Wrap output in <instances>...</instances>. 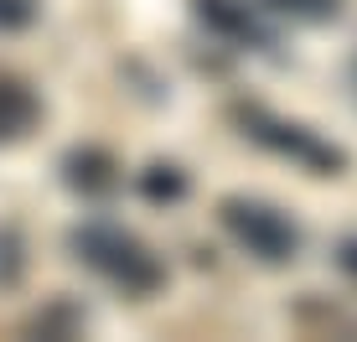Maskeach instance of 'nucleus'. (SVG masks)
I'll list each match as a JSON object with an SVG mask.
<instances>
[{
	"instance_id": "obj_7",
	"label": "nucleus",
	"mask_w": 357,
	"mask_h": 342,
	"mask_svg": "<svg viewBox=\"0 0 357 342\" xmlns=\"http://www.w3.org/2000/svg\"><path fill=\"white\" fill-rule=\"evenodd\" d=\"M135 192H140L151 207H176V202H187L192 177H187L176 161H151L140 177H135Z\"/></svg>"
},
{
	"instance_id": "obj_8",
	"label": "nucleus",
	"mask_w": 357,
	"mask_h": 342,
	"mask_svg": "<svg viewBox=\"0 0 357 342\" xmlns=\"http://www.w3.org/2000/svg\"><path fill=\"white\" fill-rule=\"evenodd\" d=\"M254 6L290 27H337L347 16V0H254Z\"/></svg>"
},
{
	"instance_id": "obj_2",
	"label": "nucleus",
	"mask_w": 357,
	"mask_h": 342,
	"mask_svg": "<svg viewBox=\"0 0 357 342\" xmlns=\"http://www.w3.org/2000/svg\"><path fill=\"white\" fill-rule=\"evenodd\" d=\"M228 119L249 145H259L275 161H290L295 171H311V177H347L352 171V151L342 140H331L316 125L290 119V114H280V109H269L259 99H233Z\"/></svg>"
},
{
	"instance_id": "obj_9",
	"label": "nucleus",
	"mask_w": 357,
	"mask_h": 342,
	"mask_svg": "<svg viewBox=\"0 0 357 342\" xmlns=\"http://www.w3.org/2000/svg\"><path fill=\"white\" fill-rule=\"evenodd\" d=\"M26 332L31 337H83L89 332V311L78 306V301H68V296H57V301H47L42 311H31L26 316Z\"/></svg>"
},
{
	"instance_id": "obj_1",
	"label": "nucleus",
	"mask_w": 357,
	"mask_h": 342,
	"mask_svg": "<svg viewBox=\"0 0 357 342\" xmlns=\"http://www.w3.org/2000/svg\"><path fill=\"white\" fill-rule=\"evenodd\" d=\"M68 254L83 265L93 280H104L109 290L130 301H151L166 290V260L151 249L135 228L125 223H109V218H89V223H73L68 228Z\"/></svg>"
},
{
	"instance_id": "obj_10",
	"label": "nucleus",
	"mask_w": 357,
	"mask_h": 342,
	"mask_svg": "<svg viewBox=\"0 0 357 342\" xmlns=\"http://www.w3.org/2000/svg\"><path fill=\"white\" fill-rule=\"evenodd\" d=\"M26 280V234L16 223H0V290H16Z\"/></svg>"
},
{
	"instance_id": "obj_3",
	"label": "nucleus",
	"mask_w": 357,
	"mask_h": 342,
	"mask_svg": "<svg viewBox=\"0 0 357 342\" xmlns=\"http://www.w3.org/2000/svg\"><path fill=\"white\" fill-rule=\"evenodd\" d=\"M218 223H223V234L238 244L249 260L269 265V270L295 265V260H301V249H305L301 218L285 213L280 202L249 198V192H228V198L218 202Z\"/></svg>"
},
{
	"instance_id": "obj_5",
	"label": "nucleus",
	"mask_w": 357,
	"mask_h": 342,
	"mask_svg": "<svg viewBox=\"0 0 357 342\" xmlns=\"http://www.w3.org/2000/svg\"><path fill=\"white\" fill-rule=\"evenodd\" d=\"M57 177H63V187L83 202H109L125 187V166H119V156L109 151V145H73V151H63Z\"/></svg>"
},
{
	"instance_id": "obj_11",
	"label": "nucleus",
	"mask_w": 357,
	"mask_h": 342,
	"mask_svg": "<svg viewBox=\"0 0 357 342\" xmlns=\"http://www.w3.org/2000/svg\"><path fill=\"white\" fill-rule=\"evenodd\" d=\"M42 16V0H0V31H26Z\"/></svg>"
},
{
	"instance_id": "obj_6",
	"label": "nucleus",
	"mask_w": 357,
	"mask_h": 342,
	"mask_svg": "<svg viewBox=\"0 0 357 342\" xmlns=\"http://www.w3.org/2000/svg\"><path fill=\"white\" fill-rule=\"evenodd\" d=\"M47 104L36 94V83L16 78V73H0V145H21L42 130Z\"/></svg>"
},
{
	"instance_id": "obj_4",
	"label": "nucleus",
	"mask_w": 357,
	"mask_h": 342,
	"mask_svg": "<svg viewBox=\"0 0 357 342\" xmlns=\"http://www.w3.org/2000/svg\"><path fill=\"white\" fill-rule=\"evenodd\" d=\"M192 16L213 42L233 47V52L280 57V31L269 27V16L254 0H192Z\"/></svg>"
},
{
	"instance_id": "obj_12",
	"label": "nucleus",
	"mask_w": 357,
	"mask_h": 342,
	"mask_svg": "<svg viewBox=\"0 0 357 342\" xmlns=\"http://www.w3.org/2000/svg\"><path fill=\"white\" fill-rule=\"evenodd\" d=\"M331 260H337V270L357 285V234H347V239H337V249H331Z\"/></svg>"
},
{
	"instance_id": "obj_13",
	"label": "nucleus",
	"mask_w": 357,
	"mask_h": 342,
	"mask_svg": "<svg viewBox=\"0 0 357 342\" xmlns=\"http://www.w3.org/2000/svg\"><path fill=\"white\" fill-rule=\"evenodd\" d=\"M347 89H352V94H357V52H352V57H347Z\"/></svg>"
}]
</instances>
